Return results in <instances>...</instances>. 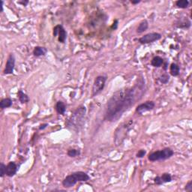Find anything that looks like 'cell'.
<instances>
[{"instance_id": "6da1fadb", "label": "cell", "mask_w": 192, "mask_h": 192, "mask_svg": "<svg viewBox=\"0 0 192 192\" xmlns=\"http://www.w3.org/2000/svg\"><path fill=\"white\" fill-rule=\"evenodd\" d=\"M144 91V83H141L130 89H122L116 92L107 102L105 119L109 122L118 120L125 112L141 98Z\"/></svg>"}, {"instance_id": "7a4b0ae2", "label": "cell", "mask_w": 192, "mask_h": 192, "mask_svg": "<svg viewBox=\"0 0 192 192\" xmlns=\"http://www.w3.org/2000/svg\"><path fill=\"white\" fill-rule=\"evenodd\" d=\"M90 177L87 173L83 171H77L71 173L64 179L62 185L65 188H71L79 182H86L89 180Z\"/></svg>"}, {"instance_id": "3957f363", "label": "cell", "mask_w": 192, "mask_h": 192, "mask_svg": "<svg viewBox=\"0 0 192 192\" xmlns=\"http://www.w3.org/2000/svg\"><path fill=\"white\" fill-rule=\"evenodd\" d=\"M174 155V152L170 148H165L162 150L156 151L149 154L148 159L151 161H161V160H166L170 158Z\"/></svg>"}, {"instance_id": "277c9868", "label": "cell", "mask_w": 192, "mask_h": 192, "mask_svg": "<svg viewBox=\"0 0 192 192\" xmlns=\"http://www.w3.org/2000/svg\"><path fill=\"white\" fill-rule=\"evenodd\" d=\"M85 114H86V107H79L72 115L71 118L68 122V126L70 127L74 126L76 128L81 126V122H83V119L85 116Z\"/></svg>"}, {"instance_id": "5b68a950", "label": "cell", "mask_w": 192, "mask_h": 192, "mask_svg": "<svg viewBox=\"0 0 192 192\" xmlns=\"http://www.w3.org/2000/svg\"><path fill=\"white\" fill-rule=\"evenodd\" d=\"M106 81V76H98L96 77L94 83H93L92 90V95L93 97L99 94L103 90L104 88Z\"/></svg>"}, {"instance_id": "8992f818", "label": "cell", "mask_w": 192, "mask_h": 192, "mask_svg": "<svg viewBox=\"0 0 192 192\" xmlns=\"http://www.w3.org/2000/svg\"><path fill=\"white\" fill-rule=\"evenodd\" d=\"M161 39V35L158 32H152V33H149L145 35L144 36L141 37L139 39V42L142 44H149V43H152L154 41H158L159 39Z\"/></svg>"}, {"instance_id": "52a82bcc", "label": "cell", "mask_w": 192, "mask_h": 192, "mask_svg": "<svg viewBox=\"0 0 192 192\" xmlns=\"http://www.w3.org/2000/svg\"><path fill=\"white\" fill-rule=\"evenodd\" d=\"M155 106H156V104H155L154 101H148L145 102V103L138 105L136 108V113L139 114V115H142V114H143L146 112L153 110Z\"/></svg>"}, {"instance_id": "ba28073f", "label": "cell", "mask_w": 192, "mask_h": 192, "mask_svg": "<svg viewBox=\"0 0 192 192\" xmlns=\"http://www.w3.org/2000/svg\"><path fill=\"white\" fill-rule=\"evenodd\" d=\"M53 36H58V40L61 43H65L67 38V32L61 25H57L53 28Z\"/></svg>"}, {"instance_id": "9c48e42d", "label": "cell", "mask_w": 192, "mask_h": 192, "mask_svg": "<svg viewBox=\"0 0 192 192\" xmlns=\"http://www.w3.org/2000/svg\"><path fill=\"white\" fill-rule=\"evenodd\" d=\"M14 66H15V58L13 54H10L8 56L5 65V68L4 69V74H11L14 72Z\"/></svg>"}, {"instance_id": "30bf717a", "label": "cell", "mask_w": 192, "mask_h": 192, "mask_svg": "<svg viewBox=\"0 0 192 192\" xmlns=\"http://www.w3.org/2000/svg\"><path fill=\"white\" fill-rule=\"evenodd\" d=\"M18 166L14 161H10L6 165V175L9 177H14L18 171Z\"/></svg>"}, {"instance_id": "8fae6325", "label": "cell", "mask_w": 192, "mask_h": 192, "mask_svg": "<svg viewBox=\"0 0 192 192\" xmlns=\"http://www.w3.org/2000/svg\"><path fill=\"white\" fill-rule=\"evenodd\" d=\"M47 50L45 47H35V49L33 50V54L35 56L39 57V56H44L47 53Z\"/></svg>"}, {"instance_id": "7c38bea8", "label": "cell", "mask_w": 192, "mask_h": 192, "mask_svg": "<svg viewBox=\"0 0 192 192\" xmlns=\"http://www.w3.org/2000/svg\"><path fill=\"white\" fill-rule=\"evenodd\" d=\"M55 108H56V110L58 114H62V115L65 114V110H66V107H65V104L61 101H59L57 103H56Z\"/></svg>"}, {"instance_id": "4fadbf2b", "label": "cell", "mask_w": 192, "mask_h": 192, "mask_svg": "<svg viewBox=\"0 0 192 192\" xmlns=\"http://www.w3.org/2000/svg\"><path fill=\"white\" fill-rule=\"evenodd\" d=\"M179 67L178 65H177L176 63H172L170 65V74L173 77H177L179 74Z\"/></svg>"}, {"instance_id": "5bb4252c", "label": "cell", "mask_w": 192, "mask_h": 192, "mask_svg": "<svg viewBox=\"0 0 192 192\" xmlns=\"http://www.w3.org/2000/svg\"><path fill=\"white\" fill-rule=\"evenodd\" d=\"M163 63H164V60L160 56H155L152 59V62H151V64H152V66L156 67V68L161 67L163 65Z\"/></svg>"}, {"instance_id": "9a60e30c", "label": "cell", "mask_w": 192, "mask_h": 192, "mask_svg": "<svg viewBox=\"0 0 192 192\" xmlns=\"http://www.w3.org/2000/svg\"><path fill=\"white\" fill-rule=\"evenodd\" d=\"M12 105V100L11 99V98H4L0 102V107L1 109H5V108H8V107H10Z\"/></svg>"}, {"instance_id": "2e32d148", "label": "cell", "mask_w": 192, "mask_h": 192, "mask_svg": "<svg viewBox=\"0 0 192 192\" xmlns=\"http://www.w3.org/2000/svg\"><path fill=\"white\" fill-rule=\"evenodd\" d=\"M148 27H149L148 22H147L146 20H144L142 21L141 23L139 24V26H138L137 29V32H138V33H142L143 32H145L146 30L148 29Z\"/></svg>"}, {"instance_id": "e0dca14e", "label": "cell", "mask_w": 192, "mask_h": 192, "mask_svg": "<svg viewBox=\"0 0 192 192\" xmlns=\"http://www.w3.org/2000/svg\"><path fill=\"white\" fill-rule=\"evenodd\" d=\"M18 98H19L20 101L21 103H27L29 101V98L28 95L26 94H25L22 90H19L18 92Z\"/></svg>"}, {"instance_id": "ac0fdd59", "label": "cell", "mask_w": 192, "mask_h": 192, "mask_svg": "<svg viewBox=\"0 0 192 192\" xmlns=\"http://www.w3.org/2000/svg\"><path fill=\"white\" fill-rule=\"evenodd\" d=\"M189 2L188 0H178L176 2V5L179 8H187L188 7Z\"/></svg>"}, {"instance_id": "d6986e66", "label": "cell", "mask_w": 192, "mask_h": 192, "mask_svg": "<svg viewBox=\"0 0 192 192\" xmlns=\"http://www.w3.org/2000/svg\"><path fill=\"white\" fill-rule=\"evenodd\" d=\"M68 156L71 158H74L77 156H79L81 154L80 150H77V149H69L68 151Z\"/></svg>"}, {"instance_id": "ffe728a7", "label": "cell", "mask_w": 192, "mask_h": 192, "mask_svg": "<svg viewBox=\"0 0 192 192\" xmlns=\"http://www.w3.org/2000/svg\"><path fill=\"white\" fill-rule=\"evenodd\" d=\"M161 180H162L163 183L165 182H170L172 181V177L170 173H164L161 177Z\"/></svg>"}, {"instance_id": "44dd1931", "label": "cell", "mask_w": 192, "mask_h": 192, "mask_svg": "<svg viewBox=\"0 0 192 192\" xmlns=\"http://www.w3.org/2000/svg\"><path fill=\"white\" fill-rule=\"evenodd\" d=\"M169 76L167 75V74H163L162 76H161V77H159V81H160V82L161 83L163 84H166L167 83L168 81H169Z\"/></svg>"}, {"instance_id": "7402d4cb", "label": "cell", "mask_w": 192, "mask_h": 192, "mask_svg": "<svg viewBox=\"0 0 192 192\" xmlns=\"http://www.w3.org/2000/svg\"><path fill=\"white\" fill-rule=\"evenodd\" d=\"M0 170H1V173H0V177H3L5 174H6V166H5V164L3 163L1 164L0 165Z\"/></svg>"}, {"instance_id": "603a6c76", "label": "cell", "mask_w": 192, "mask_h": 192, "mask_svg": "<svg viewBox=\"0 0 192 192\" xmlns=\"http://www.w3.org/2000/svg\"><path fill=\"white\" fill-rule=\"evenodd\" d=\"M146 150H144V149H141V150H140L139 152H137V157L141 158L144 157V156L146 155Z\"/></svg>"}, {"instance_id": "cb8c5ba5", "label": "cell", "mask_w": 192, "mask_h": 192, "mask_svg": "<svg viewBox=\"0 0 192 192\" xmlns=\"http://www.w3.org/2000/svg\"><path fill=\"white\" fill-rule=\"evenodd\" d=\"M185 190L187 191H192V181H190L187 183V185H185Z\"/></svg>"}, {"instance_id": "d4e9b609", "label": "cell", "mask_w": 192, "mask_h": 192, "mask_svg": "<svg viewBox=\"0 0 192 192\" xmlns=\"http://www.w3.org/2000/svg\"><path fill=\"white\" fill-rule=\"evenodd\" d=\"M154 182H155V183H156V185H162L163 184V182L161 179V177H156L155 179H154Z\"/></svg>"}, {"instance_id": "484cf974", "label": "cell", "mask_w": 192, "mask_h": 192, "mask_svg": "<svg viewBox=\"0 0 192 192\" xmlns=\"http://www.w3.org/2000/svg\"><path fill=\"white\" fill-rule=\"evenodd\" d=\"M47 126H48V124H47V123L41 125H40V127H39V130H44Z\"/></svg>"}, {"instance_id": "4316f807", "label": "cell", "mask_w": 192, "mask_h": 192, "mask_svg": "<svg viewBox=\"0 0 192 192\" xmlns=\"http://www.w3.org/2000/svg\"><path fill=\"white\" fill-rule=\"evenodd\" d=\"M117 24H118V21L115 20V23H114V25L112 26V28L114 29H116L117 28Z\"/></svg>"}, {"instance_id": "83f0119b", "label": "cell", "mask_w": 192, "mask_h": 192, "mask_svg": "<svg viewBox=\"0 0 192 192\" xmlns=\"http://www.w3.org/2000/svg\"><path fill=\"white\" fill-rule=\"evenodd\" d=\"M19 3L20 4H23V5H24V6H26V5L29 3V2H28V1H26V2H20Z\"/></svg>"}, {"instance_id": "f1b7e54d", "label": "cell", "mask_w": 192, "mask_h": 192, "mask_svg": "<svg viewBox=\"0 0 192 192\" xmlns=\"http://www.w3.org/2000/svg\"><path fill=\"white\" fill-rule=\"evenodd\" d=\"M3 4H4V2L3 1H1V11H3Z\"/></svg>"}, {"instance_id": "f546056e", "label": "cell", "mask_w": 192, "mask_h": 192, "mask_svg": "<svg viewBox=\"0 0 192 192\" xmlns=\"http://www.w3.org/2000/svg\"><path fill=\"white\" fill-rule=\"evenodd\" d=\"M131 3H132V4H134V5H135V4L140 3V1H138V0H137V1H131Z\"/></svg>"}]
</instances>
